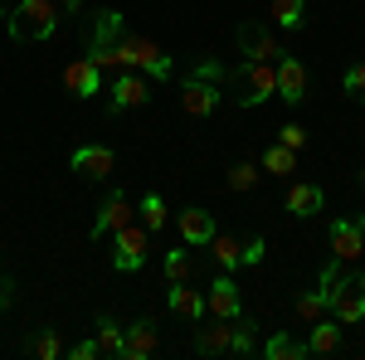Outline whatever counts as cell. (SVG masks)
Listing matches in <instances>:
<instances>
[{
    "mask_svg": "<svg viewBox=\"0 0 365 360\" xmlns=\"http://www.w3.org/2000/svg\"><path fill=\"white\" fill-rule=\"evenodd\" d=\"M322 287H327V317H336L341 326H356L365 317V273H346V263L331 258L322 268Z\"/></svg>",
    "mask_w": 365,
    "mask_h": 360,
    "instance_id": "6da1fadb",
    "label": "cell"
},
{
    "mask_svg": "<svg viewBox=\"0 0 365 360\" xmlns=\"http://www.w3.org/2000/svg\"><path fill=\"white\" fill-rule=\"evenodd\" d=\"M225 83L234 88V103L239 108H258L278 93V63H253V58H239L225 73Z\"/></svg>",
    "mask_w": 365,
    "mask_h": 360,
    "instance_id": "7a4b0ae2",
    "label": "cell"
},
{
    "mask_svg": "<svg viewBox=\"0 0 365 360\" xmlns=\"http://www.w3.org/2000/svg\"><path fill=\"white\" fill-rule=\"evenodd\" d=\"M63 20V10H58L54 0H20L10 15H5V29H10V39H20V44H34V39H49Z\"/></svg>",
    "mask_w": 365,
    "mask_h": 360,
    "instance_id": "3957f363",
    "label": "cell"
},
{
    "mask_svg": "<svg viewBox=\"0 0 365 360\" xmlns=\"http://www.w3.org/2000/svg\"><path fill=\"white\" fill-rule=\"evenodd\" d=\"M146 253H151V229L146 224H122L113 239V268L117 273H137V268H146Z\"/></svg>",
    "mask_w": 365,
    "mask_h": 360,
    "instance_id": "277c9868",
    "label": "cell"
},
{
    "mask_svg": "<svg viewBox=\"0 0 365 360\" xmlns=\"http://www.w3.org/2000/svg\"><path fill=\"white\" fill-rule=\"evenodd\" d=\"M220 98H225V83L220 78H205L195 68L185 73V83H180V112L185 117H215Z\"/></svg>",
    "mask_w": 365,
    "mask_h": 360,
    "instance_id": "5b68a950",
    "label": "cell"
},
{
    "mask_svg": "<svg viewBox=\"0 0 365 360\" xmlns=\"http://www.w3.org/2000/svg\"><path fill=\"white\" fill-rule=\"evenodd\" d=\"M146 98H151V78L137 73V68H117L113 73V88H108V112H137L146 108Z\"/></svg>",
    "mask_w": 365,
    "mask_h": 360,
    "instance_id": "8992f818",
    "label": "cell"
},
{
    "mask_svg": "<svg viewBox=\"0 0 365 360\" xmlns=\"http://www.w3.org/2000/svg\"><path fill=\"white\" fill-rule=\"evenodd\" d=\"M234 44H239V54L253 58V63H278V39H273V29L263 25V20H244L239 34H234Z\"/></svg>",
    "mask_w": 365,
    "mask_h": 360,
    "instance_id": "52a82bcc",
    "label": "cell"
},
{
    "mask_svg": "<svg viewBox=\"0 0 365 360\" xmlns=\"http://www.w3.org/2000/svg\"><path fill=\"white\" fill-rule=\"evenodd\" d=\"M68 170H78L83 180H108L117 170V151L113 146H73L68 151Z\"/></svg>",
    "mask_w": 365,
    "mask_h": 360,
    "instance_id": "ba28073f",
    "label": "cell"
},
{
    "mask_svg": "<svg viewBox=\"0 0 365 360\" xmlns=\"http://www.w3.org/2000/svg\"><path fill=\"white\" fill-rule=\"evenodd\" d=\"M361 253H365V215H356V220H336L331 224V258L356 263Z\"/></svg>",
    "mask_w": 365,
    "mask_h": 360,
    "instance_id": "9c48e42d",
    "label": "cell"
},
{
    "mask_svg": "<svg viewBox=\"0 0 365 360\" xmlns=\"http://www.w3.org/2000/svg\"><path fill=\"white\" fill-rule=\"evenodd\" d=\"M132 215H137V210H132V200H127L122 190H113L108 200H103L98 220H93V239H108V234H117L122 224H132Z\"/></svg>",
    "mask_w": 365,
    "mask_h": 360,
    "instance_id": "30bf717a",
    "label": "cell"
},
{
    "mask_svg": "<svg viewBox=\"0 0 365 360\" xmlns=\"http://www.w3.org/2000/svg\"><path fill=\"white\" fill-rule=\"evenodd\" d=\"M63 83H68L73 98H98V93H103V68L83 54V58H73V63L63 68Z\"/></svg>",
    "mask_w": 365,
    "mask_h": 360,
    "instance_id": "8fae6325",
    "label": "cell"
},
{
    "mask_svg": "<svg viewBox=\"0 0 365 360\" xmlns=\"http://www.w3.org/2000/svg\"><path fill=\"white\" fill-rule=\"evenodd\" d=\"M278 98H282V103H292V108L307 98V68H302V58L278 54Z\"/></svg>",
    "mask_w": 365,
    "mask_h": 360,
    "instance_id": "7c38bea8",
    "label": "cell"
},
{
    "mask_svg": "<svg viewBox=\"0 0 365 360\" xmlns=\"http://www.w3.org/2000/svg\"><path fill=\"white\" fill-rule=\"evenodd\" d=\"M156 356V322H132V326H122V360H146Z\"/></svg>",
    "mask_w": 365,
    "mask_h": 360,
    "instance_id": "4fadbf2b",
    "label": "cell"
},
{
    "mask_svg": "<svg viewBox=\"0 0 365 360\" xmlns=\"http://www.w3.org/2000/svg\"><path fill=\"white\" fill-rule=\"evenodd\" d=\"M210 239H215V220H210V210H200V205L180 210V244H185V249H205Z\"/></svg>",
    "mask_w": 365,
    "mask_h": 360,
    "instance_id": "5bb4252c",
    "label": "cell"
},
{
    "mask_svg": "<svg viewBox=\"0 0 365 360\" xmlns=\"http://www.w3.org/2000/svg\"><path fill=\"white\" fill-rule=\"evenodd\" d=\"M205 312L210 317H239L244 307H239V287H234V277L220 273L215 282H210V292H205Z\"/></svg>",
    "mask_w": 365,
    "mask_h": 360,
    "instance_id": "9a60e30c",
    "label": "cell"
},
{
    "mask_svg": "<svg viewBox=\"0 0 365 360\" xmlns=\"http://www.w3.org/2000/svg\"><path fill=\"white\" fill-rule=\"evenodd\" d=\"M287 215H297V220H317L322 215V205H327V195L322 185H307V180H297V185H287Z\"/></svg>",
    "mask_w": 365,
    "mask_h": 360,
    "instance_id": "2e32d148",
    "label": "cell"
},
{
    "mask_svg": "<svg viewBox=\"0 0 365 360\" xmlns=\"http://www.w3.org/2000/svg\"><path fill=\"white\" fill-rule=\"evenodd\" d=\"M229 322L234 317H215L210 326H195V356H229Z\"/></svg>",
    "mask_w": 365,
    "mask_h": 360,
    "instance_id": "e0dca14e",
    "label": "cell"
},
{
    "mask_svg": "<svg viewBox=\"0 0 365 360\" xmlns=\"http://www.w3.org/2000/svg\"><path fill=\"white\" fill-rule=\"evenodd\" d=\"M170 312L175 317H185V322H200L205 317V292H200L195 282H170Z\"/></svg>",
    "mask_w": 365,
    "mask_h": 360,
    "instance_id": "ac0fdd59",
    "label": "cell"
},
{
    "mask_svg": "<svg viewBox=\"0 0 365 360\" xmlns=\"http://www.w3.org/2000/svg\"><path fill=\"white\" fill-rule=\"evenodd\" d=\"M307 351H312V356H336V351H341V322H336V317H322V322H312Z\"/></svg>",
    "mask_w": 365,
    "mask_h": 360,
    "instance_id": "d6986e66",
    "label": "cell"
},
{
    "mask_svg": "<svg viewBox=\"0 0 365 360\" xmlns=\"http://www.w3.org/2000/svg\"><path fill=\"white\" fill-rule=\"evenodd\" d=\"M268 360H307L312 351H307V341H297V336H287V331H273L263 346H258Z\"/></svg>",
    "mask_w": 365,
    "mask_h": 360,
    "instance_id": "ffe728a7",
    "label": "cell"
},
{
    "mask_svg": "<svg viewBox=\"0 0 365 360\" xmlns=\"http://www.w3.org/2000/svg\"><path fill=\"white\" fill-rule=\"evenodd\" d=\"M229 351H234V356H253V351H258V322L244 317V312L229 322Z\"/></svg>",
    "mask_w": 365,
    "mask_h": 360,
    "instance_id": "44dd1931",
    "label": "cell"
},
{
    "mask_svg": "<svg viewBox=\"0 0 365 360\" xmlns=\"http://www.w3.org/2000/svg\"><path fill=\"white\" fill-rule=\"evenodd\" d=\"M205 249L215 253V263H220L225 273H229V268H244V244H239L234 234H215V239H210Z\"/></svg>",
    "mask_w": 365,
    "mask_h": 360,
    "instance_id": "7402d4cb",
    "label": "cell"
},
{
    "mask_svg": "<svg viewBox=\"0 0 365 360\" xmlns=\"http://www.w3.org/2000/svg\"><path fill=\"white\" fill-rule=\"evenodd\" d=\"M93 341H98V356H122V326H117L108 312L98 317V336Z\"/></svg>",
    "mask_w": 365,
    "mask_h": 360,
    "instance_id": "603a6c76",
    "label": "cell"
},
{
    "mask_svg": "<svg viewBox=\"0 0 365 360\" xmlns=\"http://www.w3.org/2000/svg\"><path fill=\"white\" fill-rule=\"evenodd\" d=\"M258 166L268 170V175H292V166H297V151H287L282 141H273L268 151H263V161Z\"/></svg>",
    "mask_w": 365,
    "mask_h": 360,
    "instance_id": "cb8c5ba5",
    "label": "cell"
},
{
    "mask_svg": "<svg viewBox=\"0 0 365 360\" xmlns=\"http://www.w3.org/2000/svg\"><path fill=\"white\" fill-rule=\"evenodd\" d=\"M137 215H141V224H146L151 234H161V229H166V200L151 190V195H146V200L137 205Z\"/></svg>",
    "mask_w": 365,
    "mask_h": 360,
    "instance_id": "d4e9b609",
    "label": "cell"
},
{
    "mask_svg": "<svg viewBox=\"0 0 365 360\" xmlns=\"http://www.w3.org/2000/svg\"><path fill=\"white\" fill-rule=\"evenodd\" d=\"M258 175H263V166H253V161H234V170H229V190L249 195L253 185H258Z\"/></svg>",
    "mask_w": 365,
    "mask_h": 360,
    "instance_id": "484cf974",
    "label": "cell"
},
{
    "mask_svg": "<svg viewBox=\"0 0 365 360\" xmlns=\"http://www.w3.org/2000/svg\"><path fill=\"white\" fill-rule=\"evenodd\" d=\"M302 15H307V5H302V0H273V25L302 29Z\"/></svg>",
    "mask_w": 365,
    "mask_h": 360,
    "instance_id": "4316f807",
    "label": "cell"
},
{
    "mask_svg": "<svg viewBox=\"0 0 365 360\" xmlns=\"http://www.w3.org/2000/svg\"><path fill=\"white\" fill-rule=\"evenodd\" d=\"M297 317H302V322H322V317H327V287H317V292H302V297H297Z\"/></svg>",
    "mask_w": 365,
    "mask_h": 360,
    "instance_id": "83f0119b",
    "label": "cell"
},
{
    "mask_svg": "<svg viewBox=\"0 0 365 360\" xmlns=\"http://www.w3.org/2000/svg\"><path fill=\"white\" fill-rule=\"evenodd\" d=\"M25 346H29L39 360H58V356H63V341H58V331H39V336H29Z\"/></svg>",
    "mask_w": 365,
    "mask_h": 360,
    "instance_id": "f1b7e54d",
    "label": "cell"
},
{
    "mask_svg": "<svg viewBox=\"0 0 365 360\" xmlns=\"http://www.w3.org/2000/svg\"><path fill=\"white\" fill-rule=\"evenodd\" d=\"M166 282H190V253L185 249L166 253Z\"/></svg>",
    "mask_w": 365,
    "mask_h": 360,
    "instance_id": "f546056e",
    "label": "cell"
},
{
    "mask_svg": "<svg viewBox=\"0 0 365 360\" xmlns=\"http://www.w3.org/2000/svg\"><path fill=\"white\" fill-rule=\"evenodd\" d=\"M341 88H346L356 103H365V63H351V68L341 73Z\"/></svg>",
    "mask_w": 365,
    "mask_h": 360,
    "instance_id": "4dcf8cb0",
    "label": "cell"
},
{
    "mask_svg": "<svg viewBox=\"0 0 365 360\" xmlns=\"http://www.w3.org/2000/svg\"><path fill=\"white\" fill-rule=\"evenodd\" d=\"M278 141L287 151H302V146H307V127H302V122H287V127H278Z\"/></svg>",
    "mask_w": 365,
    "mask_h": 360,
    "instance_id": "1f68e13d",
    "label": "cell"
},
{
    "mask_svg": "<svg viewBox=\"0 0 365 360\" xmlns=\"http://www.w3.org/2000/svg\"><path fill=\"white\" fill-rule=\"evenodd\" d=\"M263 234H253V239H244V263H263Z\"/></svg>",
    "mask_w": 365,
    "mask_h": 360,
    "instance_id": "d6a6232c",
    "label": "cell"
},
{
    "mask_svg": "<svg viewBox=\"0 0 365 360\" xmlns=\"http://www.w3.org/2000/svg\"><path fill=\"white\" fill-rule=\"evenodd\" d=\"M68 360H98V341H73L68 346Z\"/></svg>",
    "mask_w": 365,
    "mask_h": 360,
    "instance_id": "836d02e7",
    "label": "cell"
},
{
    "mask_svg": "<svg viewBox=\"0 0 365 360\" xmlns=\"http://www.w3.org/2000/svg\"><path fill=\"white\" fill-rule=\"evenodd\" d=\"M58 10H63V15H78V5H83V0H54Z\"/></svg>",
    "mask_w": 365,
    "mask_h": 360,
    "instance_id": "e575fe53",
    "label": "cell"
},
{
    "mask_svg": "<svg viewBox=\"0 0 365 360\" xmlns=\"http://www.w3.org/2000/svg\"><path fill=\"white\" fill-rule=\"evenodd\" d=\"M10 297H15V287H10V282H0V307H10Z\"/></svg>",
    "mask_w": 365,
    "mask_h": 360,
    "instance_id": "d590c367",
    "label": "cell"
},
{
    "mask_svg": "<svg viewBox=\"0 0 365 360\" xmlns=\"http://www.w3.org/2000/svg\"><path fill=\"white\" fill-rule=\"evenodd\" d=\"M361 190H365V170H361Z\"/></svg>",
    "mask_w": 365,
    "mask_h": 360,
    "instance_id": "8d00e7d4",
    "label": "cell"
},
{
    "mask_svg": "<svg viewBox=\"0 0 365 360\" xmlns=\"http://www.w3.org/2000/svg\"><path fill=\"white\" fill-rule=\"evenodd\" d=\"M0 15H5V5H0Z\"/></svg>",
    "mask_w": 365,
    "mask_h": 360,
    "instance_id": "74e56055",
    "label": "cell"
}]
</instances>
